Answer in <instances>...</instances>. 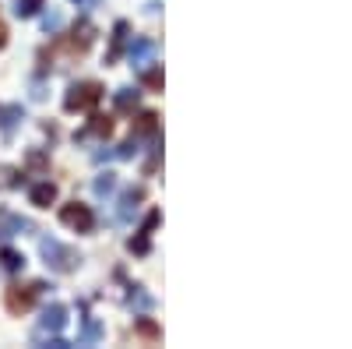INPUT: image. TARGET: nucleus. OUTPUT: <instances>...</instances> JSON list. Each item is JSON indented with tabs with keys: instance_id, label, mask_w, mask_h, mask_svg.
Here are the masks:
<instances>
[{
	"instance_id": "9",
	"label": "nucleus",
	"mask_w": 352,
	"mask_h": 349,
	"mask_svg": "<svg viewBox=\"0 0 352 349\" xmlns=\"http://www.w3.org/2000/svg\"><path fill=\"white\" fill-rule=\"evenodd\" d=\"M21 120H25V109L21 106H0V131H4V134H11Z\"/></svg>"
},
{
	"instance_id": "14",
	"label": "nucleus",
	"mask_w": 352,
	"mask_h": 349,
	"mask_svg": "<svg viewBox=\"0 0 352 349\" xmlns=\"http://www.w3.org/2000/svg\"><path fill=\"white\" fill-rule=\"evenodd\" d=\"M0 261H4V268H8V272H21V268H25V257L14 254V251H8V247L0 251Z\"/></svg>"
},
{
	"instance_id": "6",
	"label": "nucleus",
	"mask_w": 352,
	"mask_h": 349,
	"mask_svg": "<svg viewBox=\"0 0 352 349\" xmlns=\"http://www.w3.org/2000/svg\"><path fill=\"white\" fill-rule=\"evenodd\" d=\"M155 56V39H148V36H138L134 43H131V67H148V61Z\"/></svg>"
},
{
	"instance_id": "5",
	"label": "nucleus",
	"mask_w": 352,
	"mask_h": 349,
	"mask_svg": "<svg viewBox=\"0 0 352 349\" xmlns=\"http://www.w3.org/2000/svg\"><path fill=\"white\" fill-rule=\"evenodd\" d=\"M43 293V282L36 286H11V293H8V307L11 310H28L36 304V297Z\"/></svg>"
},
{
	"instance_id": "16",
	"label": "nucleus",
	"mask_w": 352,
	"mask_h": 349,
	"mask_svg": "<svg viewBox=\"0 0 352 349\" xmlns=\"http://www.w3.org/2000/svg\"><path fill=\"white\" fill-rule=\"evenodd\" d=\"M113 187H116V173H102V177L96 180V194H99V198H106Z\"/></svg>"
},
{
	"instance_id": "2",
	"label": "nucleus",
	"mask_w": 352,
	"mask_h": 349,
	"mask_svg": "<svg viewBox=\"0 0 352 349\" xmlns=\"http://www.w3.org/2000/svg\"><path fill=\"white\" fill-rule=\"evenodd\" d=\"M102 99V89L96 81H81V85H71L67 96H64V109L74 113V109H92L96 103Z\"/></svg>"
},
{
	"instance_id": "7",
	"label": "nucleus",
	"mask_w": 352,
	"mask_h": 349,
	"mask_svg": "<svg viewBox=\"0 0 352 349\" xmlns=\"http://www.w3.org/2000/svg\"><path fill=\"white\" fill-rule=\"evenodd\" d=\"M25 229H32L28 219L11 215V212H0V240H11V237H18V233H25Z\"/></svg>"
},
{
	"instance_id": "24",
	"label": "nucleus",
	"mask_w": 352,
	"mask_h": 349,
	"mask_svg": "<svg viewBox=\"0 0 352 349\" xmlns=\"http://www.w3.org/2000/svg\"><path fill=\"white\" fill-rule=\"evenodd\" d=\"M74 4H78V8H85V11H88V8H96V4H99V0H74Z\"/></svg>"
},
{
	"instance_id": "3",
	"label": "nucleus",
	"mask_w": 352,
	"mask_h": 349,
	"mask_svg": "<svg viewBox=\"0 0 352 349\" xmlns=\"http://www.w3.org/2000/svg\"><path fill=\"white\" fill-rule=\"evenodd\" d=\"M64 325H67V307H64V304H50V307L43 310V317H39L36 342H39L43 335H60V332H64Z\"/></svg>"
},
{
	"instance_id": "23",
	"label": "nucleus",
	"mask_w": 352,
	"mask_h": 349,
	"mask_svg": "<svg viewBox=\"0 0 352 349\" xmlns=\"http://www.w3.org/2000/svg\"><path fill=\"white\" fill-rule=\"evenodd\" d=\"M138 328H141V335H155V325H152V321H141Z\"/></svg>"
},
{
	"instance_id": "25",
	"label": "nucleus",
	"mask_w": 352,
	"mask_h": 349,
	"mask_svg": "<svg viewBox=\"0 0 352 349\" xmlns=\"http://www.w3.org/2000/svg\"><path fill=\"white\" fill-rule=\"evenodd\" d=\"M8 43V28H4V21H0V46Z\"/></svg>"
},
{
	"instance_id": "12",
	"label": "nucleus",
	"mask_w": 352,
	"mask_h": 349,
	"mask_svg": "<svg viewBox=\"0 0 352 349\" xmlns=\"http://www.w3.org/2000/svg\"><path fill=\"white\" fill-rule=\"evenodd\" d=\"M43 4H46V0H14V14L18 18H32V14H39Z\"/></svg>"
},
{
	"instance_id": "1",
	"label": "nucleus",
	"mask_w": 352,
	"mask_h": 349,
	"mask_svg": "<svg viewBox=\"0 0 352 349\" xmlns=\"http://www.w3.org/2000/svg\"><path fill=\"white\" fill-rule=\"evenodd\" d=\"M39 251H43L46 265H50L53 272H74V268L81 265L78 251L67 247V244H60V240H53V237H43V240H39Z\"/></svg>"
},
{
	"instance_id": "15",
	"label": "nucleus",
	"mask_w": 352,
	"mask_h": 349,
	"mask_svg": "<svg viewBox=\"0 0 352 349\" xmlns=\"http://www.w3.org/2000/svg\"><path fill=\"white\" fill-rule=\"evenodd\" d=\"M116 106H120V109L138 106V89H120V92H116Z\"/></svg>"
},
{
	"instance_id": "13",
	"label": "nucleus",
	"mask_w": 352,
	"mask_h": 349,
	"mask_svg": "<svg viewBox=\"0 0 352 349\" xmlns=\"http://www.w3.org/2000/svg\"><path fill=\"white\" fill-rule=\"evenodd\" d=\"M124 39H127V21H116V28H113V50H109L106 61H116V53H120Z\"/></svg>"
},
{
	"instance_id": "8",
	"label": "nucleus",
	"mask_w": 352,
	"mask_h": 349,
	"mask_svg": "<svg viewBox=\"0 0 352 349\" xmlns=\"http://www.w3.org/2000/svg\"><path fill=\"white\" fill-rule=\"evenodd\" d=\"M141 198H144L141 187H127L124 198H120V212H116V219H120V222H131L134 212H138V201H141Z\"/></svg>"
},
{
	"instance_id": "19",
	"label": "nucleus",
	"mask_w": 352,
	"mask_h": 349,
	"mask_svg": "<svg viewBox=\"0 0 352 349\" xmlns=\"http://www.w3.org/2000/svg\"><path fill=\"white\" fill-rule=\"evenodd\" d=\"M60 25H64L60 11H50V14L43 18V28H46V32H56V28H60Z\"/></svg>"
},
{
	"instance_id": "20",
	"label": "nucleus",
	"mask_w": 352,
	"mask_h": 349,
	"mask_svg": "<svg viewBox=\"0 0 352 349\" xmlns=\"http://www.w3.org/2000/svg\"><path fill=\"white\" fill-rule=\"evenodd\" d=\"M109 131H113V124L106 120V116H96V124H92V127H88L85 134H109Z\"/></svg>"
},
{
	"instance_id": "18",
	"label": "nucleus",
	"mask_w": 352,
	"mask_h": 349,
	"mask_svg": "<svg viewBox=\"0 0 352 349\" xmlns=\"http://www.w3.org/2000/svg\"><path fill=\"white\" fill-rule=\"evenodd\" d=\"M138 134H155V113H144L138 120Z\"/></svg>"
},
{
	"instance_id": "10",
	"label": "nucleus",
	"mask_w": 352,
	"mask_h": 349,
	"mask_svg": "<svg viewBox=\"0 0 352 349\" xmlns=\"http://www.w3.org/2000/svg\"><path fill=\"white\" fill-rule=\"evenodd\" d=\"M56 201V187L50 184V180H43V184H36L32 187V205H39V209H50Z\"/></svg>"
},
{
	"instance_id": "17",
	"label": "nucleus",
	"mask_w": 352,
	"mask_h": 349,
	"mask_svg": "<svg viewBox=\"0 0 352 349\" xmlns=\"http://www.w3.org/2000/svg\"><path fill=\"white\" fill-rule=\"evenodd\" d=\"M127 304H131V307H138V310H148V307H152V297H148V293H141V289H134Z\"/></svg>"
},
{
	"instance_id": "11",
	"label": "nucleus",
	"mask_w": 352,
	"mask_h": 349,
	"mask_svg": "<svg viewBox=\"0 0 352 349\" xmlns=\"http://www.w3.org/2000/svg\"><path fill=\"white\" fill-rule=\"evenodd\" d=\"M102 339V321H96V317H85V328L78 335V346H92Z\"/></svg>"
},
{
	"instance_id": "21",
	"label": "nucleus",
	"mask_w": 352,
	"mask_h": 349,
	"mask_svg": "<svg viewBox=\"0 0 352 349\" xmlns=\"http://www.w3.org/2000/svg\"><path fill=\"white\" fill-rule=\"evenodd\" d=\"M131 251H138V254H144V251H148V233H141L138 240H131Z\"/></svg>"
},
{
	"instance_id": "22",
	"label": "nucleus",
	"mask_w": 352,
	"mask_h": 349,
	"mask_svg": "<svg viewBox=\"0 0 352 349\" xmlns=\"http://www.w3.org/2000/svg\"><path fill=\"white\" fill-rule=\"evenodd\" d=\"M144 85H148V89H159V85H162V74H159V71H148V74H144Z\"/></svg>"
},
{
	"instance_id": "4",
	"label": "nucleus",
	"mask_w": 352,
	"mask_h": 349,
	"mask_svg": "<svg viewBox=\"0 0 352 349\" xmlns=\"http://www.w3.org/2000/svg\"><path fill=\"white\" fill-rule=\"evenodd\" d=\"M60 219H64V226H71V229H78V233H88V229L96 226L92 209H88V205H78V201H74V205H64V209H60Z\"/></svg>"
}]
</instances>
